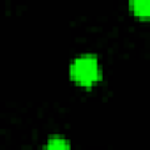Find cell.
Here are the masks:
<instances>
[{"mask_svg": "<svg viewBox=\"0 0 150 150\" xmlns=\"http://www.w3.org/2000/svg\"><path fill=\"white\" fill-rule=\"evenodd\" d=\"M42 150H72V148H71V143L64 136L53 134V136L48 138V141H46V145H44Z\"/></svg>", "mask_w": 150, "mask_h": 150, "instance_id": "2", "label": "cell"}, {"mask_svg": "<svg viewBox=\"0 0 150 150\" xmlns=\"http://www.w3.org/2000/svg\"><path fill=\"white\" fill-rule=\"evenodd\" d=\"M71 78L85 87H90L101 80V62L94 53L78 55L69 65Z\"/></svg>", "mask_w": 150, "mask_h": 150, "instance_id": "1", "label": "cell"}, {"mask_svg": "<svg viewBox=\"0 0 150 150\" xmlns=\"http://www.w3.org/2000/svg\"><path fill=\"white\" fill-rule=\"evenodd\" d=\"M129 7L138 18H150V0H131Z\"/></svg>", "mask_w": 150, "mask_h": 150, "instance_id": "3", "label": "cell"}]
</instances>
